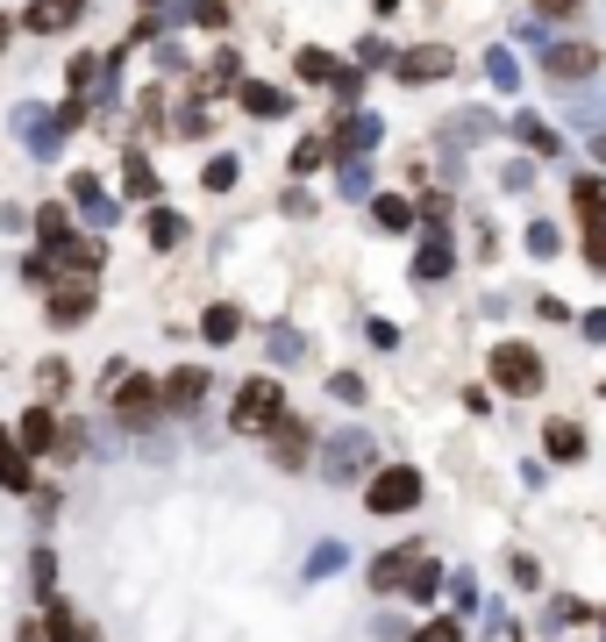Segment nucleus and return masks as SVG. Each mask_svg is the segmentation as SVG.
Segmentation results:
<instances>
[{
    "label": "nucleus",
    "instance_id": "dca6fc26",
    "mask_svg": "<svg viewBox=\"0 0 606 642\" xmlns=\"http://www.w3.org/2000/svg\"><path fill=\"white\" fill-rule=\"evenodd\" d=\"M343 72H350V65H336L328 51H300V79H314V86H343Z\"/></svg>",
    "mask_w": 606,
    "mask_h": 642
},
{
    "label": "nucleus",
    "instance_id": "5701e85b",
    "mask_svg": "<svg viewBox=\"0 0 606 642\" xmlns=\"http://www.w3.org/2000/svg\"><path fill=\"white\" fill-rule=\"evenodd\" d=\"M201 329H207V343H229V335L242 329V314H236V308H207Z\"/></svg>",
    "mask_w": 606,
    "mask_h": 642
},
{
    "label": "nucleus",
    "instance_id": "423d86ee",
    "mask_svg": "<svg viewBox=\"0 0 606 642\" xmlns=\"http://www.w3.org/2000/svg\"><path fill=\"white\" fill-rule=\"evenodd\" d=\"M79 14H86V0H29V14H22V22L36 29V36H65V29L79 22Z\"/></svg>",
    "mask_w": 606,
    "mask_h": 642
},
{
    "label": "nucleus",
    "instance_id": "2f4dec72",
    "mask_svg": "<svg viewBox=\"0 0 606 642\" xmlns=\"http://www.w3.org/2000/svg\"><path fill=\"white\" fill-rule=\"evenodd\" d=\"M357 457H364V436H343V442H336V479H350Z\"/></svg>",
    "mask_w": 606,
    "mask_h": 642
},
{
    "label": "nucleus",
    "instance_id": "a19ab883",
    "mask_svg": "<svg viewBox=\"0 0 606 642\" xmlns=\"http://www.w3.org/2000/svg\"><path fill=\"white\" fill-rule=\"evenodd\" d=\"M593 158H599V164H606V136H593Z\"/></svg>",
    "mask_w": 606,
    "mask_h": 642
},
{
    "label": "nucleus",
    "instance_id": "4be33fe9",
    "mask_svg": "<svg viewBox=\"0 0 606 642\" xmlns=\"http://www.w3.org/2000/svg\"><path fill=\"white\" fill-rule=\"evenodd\" d=\"M242 107H250V115H285V94L279 86H242Z\"/></svg>",
    "mask_w": 606,
    "mask_h": 642
},
{
    "label": "nucleus",
    "instance_id": "a878e982",
    "mask_svg": "<svg viewBox=\"0 0 606 642\" xmlns=\"http://www.w3.org/2000/svg\"><path fill=\"white\" fill-rule=\"evenodd\" d=\"M478 136H493L485 115H457V121H450V143H478Z\"/></svg>",
    "mask_w": 606,
    "mask_h": 642
},
{
    "label": "nucleus",
    "instance_id": "cd10ccee",
    "mask_svg": "<svg viewBox=\"0 0 606 642\" xmlns=\"http://www.w3.org/2000/svg\"><path fill=\"white\" fill-rule=\"evenodd\" d=\"M193 22H201V29H229V8H221V0H193Z\"/></svg>",
    "mask_w": 606,
    "mask_h": 642
},
{
    "label": "nucleus",
    "instance_id": "79ce46f5",
    "mask_svg": "<svg viewBox=\"0 0 606 642\" xmlns=\"http://www.w3.org/2000/svg\"><path fill=\"white\" fill-rule=\"evenodd\" d=\"M0 43H8V22H0Z\"/></svg>",
    "mask_w": 606,
    "mask_h": 642
},
{
    "label": "nucleus",
    "instance_id": "aec40b11",
    "mask_svg": "<svg viewBox=\"0 0 606 642\" xmlns=\"http://www.w3.org/2000/svg\"><path fill=\"white\" fill-rule=\"evenodd\" d=\"M542 442H550V457H556V464H571V457H585V436H578V428H571V421H556V428H550V436H542Z\"/></svg>",
    "mask_w": 606,
    "mask_h": 642
},
{
    "label": "nucleus",
    "instance_id": "4468645a",
    "mask_svg": "<svg viewBox=\"0 0 606 642\" xmlns=\"http://www.w3.org/2000/svg\"><path fill=\"white\" fill-rule=\"evenodd\" d=\"M51 442H57V415H51V407H29V415H22V450L36 457V450H51Z\"/></svg>",
    "mask_w": 606,
    "mask_h": 642
},
{
    "label": "nucleus",
    "instance_id": "39448f33",
    "mask_svg": "<svg viewBox=\"0 0 606 642\" xmlns=\"http://www.w3.org/2000/svg\"><path fill=\"white\" fill-rule=\"evenodd\" d=\"M599 72V51L593 43H556V51H542V79H593Z\"/></svg>",
    "mask_w": 606,
    "mask_h": 642
},
{
    "label": "nucleus",
    "instance_id": "f03ea898",
    "mask_svg": "<svg viewBox=\"0 0 606 642\" xmlns=\"http://www.w3.org/2000/svg\"><path fill=\"white\" fill-rule=\"evenodd\" d=\"M279 421H285L279 386H271V378H250V386L236 393V428H242V436H271Z\"/></svg>",
    "mask_w": 606,
    "mask_h": 642
},
{
    "label": "nucleus",
    "instance_id": "9d476101",
    "mask_svg": "<svg viewBox=\"0 0 606 642\" xmlns=\"http://www.w3.org/2000/svg\"><path fill=\"white\" fill-rule=\"evenodd\" d=\"M115 407H121L129 421H150V415L164 407V393L150 386V378H121V386H115Z\"/></svg>",
    "mask_w": 606,
    "mask_h": 642
},
{
    "label": "nucleus",
    "instance_id": "f3484780",
    "mask_svg": "<svg viewBox=\"0 0 606 642\" xmlns=\"http://www.w3.org/2000/svg\"><path fill=\"white\" fill-rule=\"evenodd\" d=\"M72 201H79V214H94V222H115V201H108V193H100L86 172L72 179Z\"/></svg>",
    "mask_w": 606,
    "mask_h": 642
},
{
    "label": "nucleus",
    "instance_id": "412c9836",
    "mask_svg": "<svg viewBox=\"0 0 606 642\" xmlns=\"http://www.w3.org/2000/svg\"><path fill=\"white\" fill-rule=\"evenodd\" d=\"M150 243H158V250H178V243H186V222H178V214H150Z\"/></svg>",
    "mask_w": 606,
    "mask_h": 642
},
{
    "label": "nucleus",
    "instance_id": "0eeeda50",
    "mask_svg": "<svg viewBox=\"0 0 606 642\" xmlns=\"http://www.w3.org/2000/svg\"><path fill=\"white\" fill-rule=\"evenodd\" d=\"M14 129H22V143L36 150V158H57V143H65V121H51L43 107H22V115H14Z\"/></svg>",
    "mask_w": 606,
    "mask_h": 642
},
{
    "label": "nucleus",
    "instance_id": "c9c22d12",
    "mask_svg": "<svg viewBox=\"0 0 606 642\" xmlns=\"http://www.w3.org/2000/svg\"><path fill=\"white\" fill-rule=\"evenodd\" d=\"M435 586H443V571H435V564H421V571H414V586H407V592H414V600H429Z\"/></svg>",
    "mask_w": 606,
    "mask_h": 642
},
{
    "label": "nucleus",
    "instance_id": "a211bd4d",
    "mask_svg": "<svg viewBox=\"0 0 606 642\" xmlns=\"http://www.w3.org/2000/svg\"><path fill=\"white\" fill-rule=\"evenodd\" d=\"M414 279H429V286L450 279V243H443V236H429V250L414 257Z\"/></svg>",
    "mask_w": 606,
    "mask_h": 642
},
{
    "label": "nucleus",
    "instance_id": "6ab92c4d",
    "mask_svg": "<svg viewBox=\"0 0 606 642\" xmlns=\"http://www.w3.org/2000/svg\"><path fill=\"white\" fill-rule=\"evenodd\" d=\"M571 201H578L585 222H606V179H578V186H571Z\"/></svg>",
    "mask_w": 606,
    "mask_h": 642
},
{
    "label": "nucleus",
    "instance_id": "f257e3e1",
    "mask_svg": "<svg viewBox=\"0 0 606 642\" xmlns=\"http://www.w3.org/2000/svg\"><path fill=\"white\" fill-rule=\"evenodd\" d=\"M414 500H421V471L414 464H386L371 485H364V507L371 514H407Z\"/></svg>",
    "mask_w": 606,
    "mask_h": 642
},
{
    "label": "nucleus",
    "instance_id": "1a4fd4ad",
    "mask_svg": "<svg viewBox=\"0 0 606 642\" xmlns=\"http://www.w3.org/2000/svg\"><path fill=\"white\" fill-rule=\"evenodd\" d=\"M400 79H407V86L450 79V51H443V43H429V51H407V57H400Z\"/></svg>",
    "mask_w": 606,
    "mask_h": 642
},
{
    "label": "nucleus",
    "instance_id": "4c0bfd02",
    "mask_svg": "<svg viewBox=\"0 0 606 642\" xmlns=\"http://www.w3.org/2000/svg\"><path fill=\"white\" fill-rule=\"evenodd\" d=\"M585 257H593V271L606 265V222H593V236H585Z\"/></svg>",
    "mask_w": 606,
    "mask_h": 642
},
{
    "label": "nucleus",
    "instance_id": "7c9ffc66",
    "mask_svg": "<svg viewBox=\"0 0 606 642\" xmlns=\"http://www.w3.org/2000/svg\"><path fill=\"white\" fill-rule=\"evenodd\" d=\"M236 186V158H215L207 164V193H229Z\"/></svg>",
    "mask_w": 606,
    "mask_h": 642
},
{
    "label": "nucleus",
    "instance_id": "7ed1b4c3",
    "mask_svg": "<svg viewBox=\"0 0 606 642\" xmlns=\"http://www.w3.org/2000/svg\"><path fill=\"white\" fill-rule=\"evenodd\" d=\"M493 378H499L507 393H542V357H535L528 343H499V350H493Z\"/></svg>",
    "mask_w": 606,
    "mask_h": 642
},
{
    "label": "nucleus",
    "instance_id": "2eb2a0df",
    "mask_svg": "<svg viewBox=\"0 0 606 642\" xmlns=\"http://www.w3.org/2000/svg\"><path fill=\"white\" fill-rule=\"evenodd\" d=\"M513 136H521L528 150H542V158H556V143H564V136H556L542 115H521V121H513Z\"/></svg>",
    "mask_w": 606,
    "mask_h": 642
},
{
    "label": "nucleus",
    "instance_id": "72a5a7b5",
    "mask_svg": "<svg viewBox=\"0 0 606 642\" xmlns=\"http://www.w3.org/2000/svg\"><path fill=\"white\" fill-rule=\"evenodd\" d=\"M378 222H386V228H407V222H414V207H407V201H378Z\"/></svg>",
    "mask_w": 606,
    "mask_h": 642
},
{
    "label": "nucleus",
    "instance_id": "9b49d317",
    "mask_svg": "<svg viewBox=\"0 0 606 642\" xmlns=\"http://www.w3.org/2000/svg\"><path fill=\"white\" fill-rule=\"evenodd\" d=\"M86 314H94V286H57V293H51V321H57V329H79Z\"/></svg>",
    "mask_w": 606,
    "mask_h": 642
},
{
    "label": "nucleus",
    "instance_id": "58836bf2",
    "mask_svg": "<svg viewBox=\"0 0 606 642\" xmlns=\"http://www.w3.org/2000/svg\"><path fill=\"white\" fill-rule=\"evenodd\" d=\"M585 0H535V14H578Z\"/></svg>",
    "mask_w": 606,
    "mask_h": 642
},
{
    "label": "nucleus",
    "instance_id": "ddd939ff",
    "mask_svg": "<svg viewBox=\"0 0 606 642\" xmlns=\"http://www.w3.org/2000/svg\"><path fill=\"white\" fill-rule=\"evenodd\" d=\"M201 393H207V372H201V364H186V372H172V386H164V407L186 415V407H201Z\"/></svg>",
    "mask_w": 606,
    "mask_h": 642
},
{
    "label": "nucleus",
    "instance_id": "393cba45",
    "mask_svg": "<svg viewBox=\"0 0 606 642\" xmlns=\"http://www.w3.org/2000/svg\"><path fill=\"white\" fill-rule=\"evenodd\" d=\"M485 72H493V86H499V94H513V86H521V72H513V57H507V51H493V57H485Z\"/></svg>",
    "mask_w": 606,
    "mask_h": 642
},
{
    "label": "nucleus",
    "instance_id": "bb28decb",
    "mask_svg": "<svg viewBox=\"0 0 606 642\" xmlns=\"http://www.w3.org/2000/svg\"><path fill=\"white\" fill-rule=\"evenodd\" d=\"M36 228H43V243H51V250H57V243H72V236H65V207H43Z\"/></svg>",
    "mask_w": 606,
    "mask_h": 642
},
{
    "label": "nucleus",
    "instance_id": "c85d7f7f",
    "mask_svg": "<svg viewBox=\"0 0 606 642\" xmlns=\"http://www.w3.org/2000/svg\"><path fill=\"white\" fill-rule=\"evenodd\" d=\"M94 72H100V57H86V51L72 57V94H79V100H86V86H94Z\"/></svg>",
    "mask_w": 606,
    "mask_h": 642
},
{
    "label": "nucleus",
    "instance_id": "20e7f679",
    "mask_svg": "<svg viewBox=\"0 0 606 642\" xmlns=\"http://www.w3.org/2000/svg\"><path fill=\"white\" fill-rule=\"evenodd\" d=\"M421 564H429V543H407V549H392V557L371 564V586H378V592H407Z\"/></svg>",
    "mask_w": 606,
    "mask_h": 642
},
{
    "label": "nucleus",
    "instance_id": "6e6552de",
    "mask_svg": "<svg viewBox=\"0 0 606 642\" xmlns=\"http://www.w3.org/2000/svg\"><path fill=\"white\" fill-rule=\"evenodd\" d=\"M378 136H386V121H378V115H343V121H336V150H343V158L378 150Z\"/></svg>",
    "mask_w": 606,
    "mask_h": 642
},
{
    "label": "nucleus",
    "instance_id": "ea45409f",
    "mask_svg": "<svg viewBox=\"0 0 606 642\" xmlns=\"http://www.w3.org/2000/svg\"><path fill=\"white\" fill-rule=\"evenodd\" d=\"M585 335H593V343H606V314H585Z\"/></svg>",
    "mask_w": 606,
    "mask_h": 642
},
{
    "label": "nucleus",
    "instance_id": "e433bc0d",
    "mask_svg": "<svg viewBox=\"0 0 606 642\" xmlns=\"http://www.w3.org/2000/svg\"><path fill=\"white\" fill-rule=\"evenodd\" d=\"M328 393H336V400H364V378L343 372V378H328Z\"/></svg>",
    "mask_w": 606,
    "mask_h": 642
},
{
    "label": "nucleus",
    "instance_id": "f704fd0d",
    "mask_svg": "<svg viewBox=\"0 0 606 642\" xmlns=\"http://www.w3.org/2000/svg\"><path fill=\"white\" fill-rule=\"evenodd\" d=\"M414 642H464L457 621H429V629H414Z\"/></svg>",
    "mask_w": 606,
    "mask_h": 642
},
{
    "label": "nucleus",
    "instance_id": "c756f323",
    "mask_svg": "<svg viewBox=\"0 0 606 642\" xmlns=\"http://www.w3.org/2000/svg\"><path fill=\"white\" fill-rule=\"evenodd\" d=\"M314 164H328V143H322V136H314V143H300V150H293V172H314Z\"/></svg>",
    "mask_w": 606,
    "mask_h": 642
},
{
    "label": "nucleus",
    "instance_id": "473e14b6",
    "mask_svg": "<svg viewBox=\"0 0 606 642\" xmlns=\"http://www.w3.org/2000/svg\"><path fill=\"white\" fill-rule=\"evenodd\" d=\"M528 250H535V257H556V228L535 222V228H528Z\"/></svg>",
    "mask_w": 606,
    "mask_h": 642
},
{
    "label": "nucleus",
    "instance_id": "f8f14e48",
    "mask_svg": "<svg viewBox=\"0 0 606 642\" xmlns=\"http://www.w3.org/2000/svg\"><path fill=\"white\" fill-rule=\"evenodd\" d=\"M271 457H279L285 471H293V464H307V421H293V415H285L279 428H271Z\"/></svg>",
    "mask_w": 606,
    "mask_h": 642
},
{
    "label": "nucleus",
    "instance_id": "b1692460",
    "mask_svg": "<svg viewBox=\"0 0 606 642\" xmlns=\"http://www.w3.org/2000/svg\"><path fill=\"white\" fill-rule=\"evenodd\" d=\"M129 193H136V201H150V193H158V172L143 164V150H129Z\"/></svg>",
    "mask_w": 606,
    "mask_h": 642
}]
</instances>
